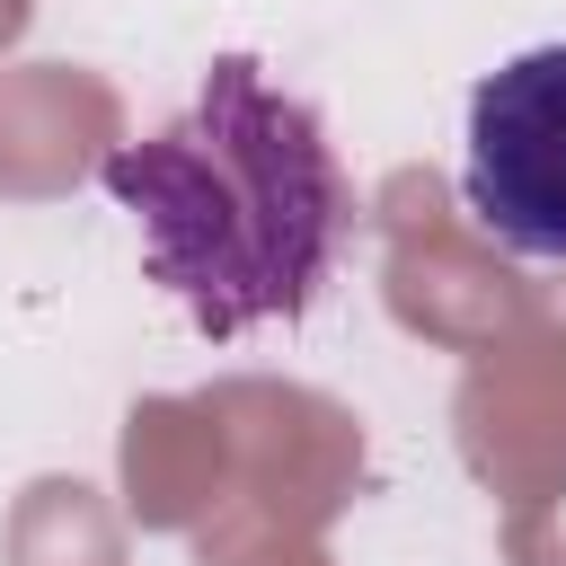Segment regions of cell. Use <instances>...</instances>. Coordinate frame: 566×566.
<instances>
[{
    "label": "cell",
    "mask_w": 566,
    "mask_h": 566,
    "mask_svg": "<svg viewBox=\"0 0 566 566\" xmlns=\"http://www.w3.org/2000/svg\"><path fill=\"white\" fill-rule=\"evenodd\" d=\"M460 203L513 256L566 265V44H531L478 80Z\"/></svg>",
    "instance_id": "2"
},
{
    "label": "cell",
    "mask_w": 566,
    "mask_h": 566,
    "mask_svg": "<svg viewBox=\"0 0 566 566\" xmlns=\"http://www.w3.org/2000/svg\"><path fill=\"white\" fill-rule=\"evenodd\" d=\"M97 186L142 221L150 283H168L203 336L301 318L345 239V168L318 115L248 53H221L168 133L106 150Z\"/></svg>",
    "instance_id": "1"
}]
</instances>
